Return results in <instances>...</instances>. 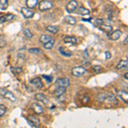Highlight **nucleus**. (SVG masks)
I'll use <instances>...</instances> for the list:
<instances>
[{
    "label": "nucleus",
    "mask_w": 128,
    "mask_h": 128,
    "mask_svg": "<svg viewBox=\"0 0 128 128\" xmlns=\"http://www.w3.org/2000/svg\"><path fill=\"white\" fill-rule=\"evenodd\" d=\"M52 37H50V35H46V34H44V35H42V36L40 37V42L42 43L43 44H45V43H47V42H49V41H50L51 40H52Z\"/></svg>",
    "instance_id": "5701e85b"
},
{
    "label": "nucleus",
    "mask_w": 128,
    "mask_h": 128,
    "mask_svg": "<svg viewBox=\"0 0 128 128\" xmlns=\"http://www.w3.org/2000/svg\"><path fill=\"white\" fill-rule=\"evenodd\" d=\"M105 57H106V60H108L112 57V55H111V53L109 51H106L105 52Z\"/></svg>",
    "instance_id": "f704fd0d"
},
{
    "label": "nucleus",
    "mask_w": 128,
    "mask_h": 128,
    "mask_svg": "<svg viewBox=\"0 0 128 128\" xmlns=\"http://www.w3.org/2000/svg\"><path fill=\"white\" fill-rule=\"evenodd\" d=\"M92 70H93L96 74H98L101 71V70H102V67L99 66V65H94L93 67H92Z\"/></svg>",
    "instance_id": "2f4dec72"
},
{
    "label": "nucleus",
    "mask_w": 128,
    "mask_h": 128,
    "mask_svg": "<svg viewBox=\"0 0 128 128\" xmlns=\"http://www.w3.org/2000/svg\"><path fill=\"white\" fill-rule=\"evenodd\" d=\"M7 44V41H6L4 35H0V48H4Z\"/></svg>",
    "instance_id": "bb28decb"
},
{
    "label": "nucleus",
    "mask_w": 128,
    "mask_h": 128,
    "mask_svg": "<svg viewBox=\"0 0 128 128\" xmlns=\"http://www.w3.org/2000/svg\"><path fill=\"white\" fill-rule=\"evenodd\" d=\"M28 122L32 127H38L40 126V120L35 115H29L28 117Z\"/></svg>",
    "instance_id": "39448f33"
},
{
    "label": "nucleus",
    "mask_w": 128,
    "mask_h": 128,
    "mask_svg": "<svg viewBox=\"0 0 128 128\" xmlns=\"http://www.w3.org/2000/svg\"><path fill=\"white\" fill-rule=\"evenodd\" d=\"M9 3H8V0H0V8L2 10H6L8 8Z\"/></svg>",
    "instance_id": "cd10ccee"
},
{
    "label": "nucleus",
    "mask_w": 128,
    "mask_h": 128,
    "mask_svg": "<svg viewBox=\"0 0 128 128\" xmlns=\"http://www.w3.org/2000/svg\"><path fill=\"white\" fill-rule=\"evenodd\" d=\"M46 31H47V32H51V34H57V32H58L59 28H57V26H48L46 28Z\"/></svg>",
    "instance_id": "b1692460"
},
{
    "label": "nucleus",
    "mask_w": 128,
    "mask_h": 128,
    "mask_svg": "<svg viewBox=\"0 0 128 128\" xmlns=\"http://www.w3.org/2000/svg\"><path fill=\"white\" fill-rule=\"evenodd\" d=\"M56 84L60 86H64V87H68L70 84V81L68 78H59L56 80Z\"/></svg>",
    "instance_id": "6e6552de"
},
{
    "label": "nucleus",
    "mask_w": 128,
    "mask_h": 128,
    "mask_svg": "<svg viewBox=\"0 0 128 128\" xmlns=\"http://www.w3.org/2000/svg\"><path fill=\"white\" fill-rule=\"evenodd\" d=\"M20 12H22V16H23L24 18H26V19H31V18H32L34 16V12L32 11L29 8L22 7V9H20Z\"/></svg>",
    "instance_id": "0eeeda50"
},
{
    "label": "nucleus",
    "mask_w": 128,
    "mask_h": 128,
    "mask_svg": "<svg viewBox=\"0 0 128 128\" xmlns=\"http://www.w3.org/2000/svg\"><path fill=\"white\" fill-rule=\"evenodd\" d=\"M63 42L65 44H77V38L72 36H66L63 38Z\"/></svg>",
    "instance_id": "4468645a"
},
{
    "label": "nucleus",
    "mask_w": 128,
    "mask_h": 128,
    "mask_svg": "<svg viewBox=\"0 0 128 128\" xmlns=\"http://www.w3.org/2000/svg\"><path fill=\"white\" fill-rule=\"evenodd\" d=\"M102 23H104V20H102V19H98V20H96V22H94V25L96 26H101Z\"/></svg>",
    "instance_id": "72a5a7b5"
},
{
    "label": "nucleus",
    "mask_w": 128,
    "mask_h": 128,
    "mask_svg": "<svg viewBox=\"0 0 128 128\" xmlns=\"http://www.w3.org/2000/svg\"><path fill=\"white\" fill-rule=\"evenodd\" d=\"M54 44H55V40L54 38H52L50 41H49V42L45 43V44H44V48L46 49V50H50L53 48V46H54Z\"/></svg>",
    "instance_id": "393cba45"
},
{
    "label": "nucleus",
    "mask_w": 128,
    "mask_h": 128,
    "mask_svg": "<svg viewBox=\"0 0 128 128\" xmlns=\"http://www.w3.org/2000/svg\"><path fill=\"white\" fill-rule=\"evenodd\" d=\"M0 96L2 98H5V99H8V100H10L11 102H15L16 100L15 95L13 94V92H10V90H7L6 88H4V87H1L0 88Z\"/></svg>",
    "instance_id": "f03ea898"
},
{
    "label": "nucleus",
    "mask_w": 128,
    "mask_h": 128,
    "mask_svg": "<svg viewBox=\"0 0 128 128\" xmlns=\"http://www.w3.org/2000/svg\"><path fill=\"white\" fill-rule=\"evenodd\" d=\"M10 70H11V72L13 73L14 74H19L22 72V68H14V67H11L10 68Z\"/></svg>",
    "instance_id": "c85d7f7f"
},
{
    "label": "nucleus",
    "mask_w": 128,
    "mask_h": 128,
    "mask_svg": "<svg viewBox=\"0 0 128 128\" xmlns=\"http://www.w3.org/2000/svg\"><path fill=\"white\" fill-rule=\"evenodd\" d=\"M53 7V3L49 0H44L41 1L38 4V9L40 11H46V10H50Z\"/></svg>",
    "instance_id": "7ed1b4c3"
},
{
    "label": "nucleus",
    "mask_w": 128,
    "mask_h": 128,
    "mask_svg": "<svg viewBox=\"0 0 128 128\" xmlns=\"http://www.w3.org/2000/svg\"><path fill=\"white\" fill-rule=\"evenodd\" d=\"M64 22H66L67 24L71 25V26H74V25L76 24V20H75V18L73 17V16H67L65 18H64Z\"/></svg>",
    "instance_id": "a211bd4d"
},
{
    "label": "nucleus",
    "mask_w": 128,
    "mask_h": 128,
    "mask_svg": "<svg viewBox=\"0 0 128 128\" xmlns=\"http://www.w3.org/2000/svg\"><path fill=\"white\" fill-rule=\"evenodd\" d=\"M98 100L99 102H106L114 105H116L118 104V101H117L116 98L111 93H100L98 96Z\"/></svg>",
    "instance_id": "f257e3e1"
},
{
    "label": "nucleus",
    "mask_w": 128,
    "mask_h": 128,
    "mask_svg": "<svg viewBox=\"0 0 128 128\" xmlns=\"http://www.w3.org/2000/svg\"><path fill=\"white\" fill-rule=\"evenodd\" d=\"M23 35H24L25 38H28V40H30V38H32V36H34L29 29H24L23 30Z\"/></svg>",
    "instance_id": "a878e982"
},
{
    "label": "nucleus",
    "mask_w": 128,
    "mask_h": 128,
    "mask_svg": "<svg viewBox=\"0 0 128 128\" xmlns=\"http://www.w3.org/2000/svg\"><path fill=\"white\" fill-rule=\"evenodd\" d=\"M15 18V16L13 14H7L3 16H0V25L6 22H10V20H13Z\"/></svg>",
    "instance_id": "ddd939ff"
},
{
    "label": "nucleus",
    "mask_w": 128,
    "mask_h": 128,
    "mask_svg": "<svg viewBox=\"0 0 128 128\" xmlns=\"http://www.w3.org/2000/svg\"><path fill=\"white\" fill-rule=\"evenodd\" d=\"M127 38H127V37H126V40H124V44H126V45L127 44V40H128Z\"/></svg>",
    "instance_id": "e433bc0d"
},
{
    "label": "nucleus",
    "mask_w": 128,
    "mask_h": 128,
    "mask_svg": "<svg viewBox=\"0 0 128 128\" xmlns=\"http://www.w3.org/2000/svg\"><path fill=\"white\" fill-rule=\"evenodd\" d=\"M65 92H66V87H64V86H58V87L56 89L54 93H55L56 96H57V98H60V96H62V95H64Z\"/></svg>",
    "instance_id": "2eb2a0df"
},
{
    "label": "nucleus",
    "mask_w": 128,
    "mask_h": 128,
    "mask_svg": "<svg viewBox=\"0 0 128 128\" xmlns=\"http://www.w3.org/2000/svg\"><path fill=\"white\" fill-rule=\"evenodd\" d=\"M119 96H120V98L122 99L126 104H127V102H128V94H127L126 90H120V92H119Z\"/></svg>",
    "instance_id": "aec40b11"
},
{
    "label": "nucleus",
    "mask_w": 128,
    "mask_h": 128,
    "mask_svg": "<svg viewBox=\"0 0 128 128\" xmlns=\"http://www.w3.org/2000/svg\"><path fill=\"white\" fill-rule=\"evenodd\" d=\"M59 52L61 53V55L64 56H67V57H69V56H72L71 51L64 49L63 47H60V48H59Z\"/></svg>",
    "instance_id": "4be33fe9"
},
{
    "label": "nucleus",
    "mask_w": 128,
    "mask_h": 128,
    "mask_svg": "<svg viewBox=\"0 0 128 128\" xmlns=\"http://www.w3.org/2000/svg\"><path fill=\"white\" fill-rule=\"evenodd\" d=\"M28 52L29 53H32V54H40L41 52H42V50H41L40 49L38 48H31L28 50Z\"/></svg>",
    "instance_id": "7c9ffc66"
},
{
    "label": "nucleus",
    "mask_w": 128,
    "mask_h": 128,
    "mask_svg": "<svg viewBox=\"0 0 128 128\" xmlns=\"http://www.w3.org/2000/svg\"><path fill=\"white\" fill-rule=\"evenodd\" d=\"M78 7V2L76 0H71L68 3L67 6H66V10L68 13H73L77 10Z\"/></svg>",
    "instance_id": "423d86ee"
},
{
    "label": "nucleus",
    "mask_w": 128,
    "mask_h": 128,
    "mask_svg": "<svg viewBox=\"0 0 128 128\" xmlns=\"http://www.w3.org/2000/svg\"><path fill=\"white\" fill-rule=\"evenodd\" d=\"M72 75L74 77H80L86 73V69L84 67H75L72 68Z\"/></svg>",
    "instance_id": "20e7f679"
},
{
    "label": "nucleus",
    "mask_w": 128,
    "mask_h": 128,
    "mask_svg": "<svg viewBox=\"0 0 128 128\" xmlns=\"http://www.w3.org/2000/svg\"><path fill=\"white\" fill-rule=\"evenodd\" d=\"M35 99L38 101H40V102H43L44 104H49V100L48 98H47V96L44 95L43 93H38L35 95Z\"/></svg>",
    "instance_id": "9b49d317"
},
{
    "label": "nucleus",
    "mask_w": 128,
    "mask_h": 128,
    "mask_svg": "<svg viewBox=\"0 0 128 128\" xmlns=\"http://www.w3.org/2000/svg\"><path fill=\"white\" fill-rule=\"evenodd\" d=\"M122 35V32L120 30H115L112 31V32H110V34H108V38L111 40H118Z\"/></svg>",
    "instance_id": "9d476101"
},
{
    "label": "nucleus",
    "mask_w": 128,
    "mask_h": 128,
    "mask_svg": "<svg viewBox=\"0 0 128 128\" xmlns=\"http://www.w3.org/2000/svg\"><path fill=\"white\" fill-rule=\"evenodd\" d=\"M6 111H7V108L5 105L0 104V117H3L5 114Z\"/></svg>",
    "instance_id": "c756f323"
},
{
    "label": "nucleus",
    "mask_w": 128,
    "mask_h": 128,
    "mask_svg": "<svg viewBox=\"0 0 128 128\" xmlns=\"http://www.w3.org/2000/svg\"><path fill=\"white\" fill-rule=\"evenodd\" d=\"M77 14L81 15V16H87L90 14V10H89L88 9H86V8L80 7L77 10Z\"/></svg>",
    "instance_id": "412c9836"
},
{
    "label": "nucleus",
    "mask_w": 128,
    "mask_h": 128,
    "mask_svg": "<svg viewBox=\"0 0 128 128\" xmlns=\"http://www.w3.org/2000/svg\"><path fill=\"white\" fill-rule=\"evenodd\" d=\"M124 78H125V79L126 80H128V73H126L125 74V75H124Z\"/></svg>",
    "instance_id": "c9c22d12"
},
{
    "label": "nucleus",
    "mask_w": 128,
    "mask_h": 128,
    "mask_svg": "<svg viewBox=\"0 0 128 128\" xmlns=\"http://www.w3.org/2000/svg\"><path fill=\"white\" fill-rule=\"evenodd\" d=\"M31 108H32V110H34V112L36 113L37 114H43V112H44L43 107L41 106L40 104H37V102L32 104V105H31Z\"/></svg>",
    "instance_id": "1a4fd4ad"
},
{
    "label": "nucleus",
    "mask_w": 128,
    "mask_h": 128,
    "mask_svg": "<svg viewBox=\"0 0 128 128\" xmlns=\"http://www.w3.org/2000/svg\"><path fill=\"white\" fill-rule=\"evenodd\" d=\"M99 28H100L101 30L102 31V32H107V34H110L111 32L113 31V28L111 26H109V25H105L102 23L101 26H98Z\"/></svg>",
    "instance_id": "f3484780"
},
{
    "label": "nucleus",
    "mask_w": 128,
    "mask_h": 128,
    "mask_svg": "<svg viewBox=\"0 0 128 128\" xmlns=\"http://www.w3.org/2000/svg\"><path fill=\"white\" fill-rule=\"evenodd\" d=\"M38 0H26V4L29 9H34L36 7V5H38Z\"/></svg>",
    "instance_id": "6ab92c4d"
},
{
    "label": "nucleus",
    "mask_w": 128,
    "mask_h": 128,
    "mask_svg": "<svg viewBox=\"0 0 128 128\" xmlns=\"http://www.w3.org/2000/svg\"><path fill=\"white\" fill-rule=\"evenodd\" d=\"M42 77L46 80L47 82H52V80H53V77L52 76H49V75H42Z\"/></svg>",
    "instance_id": "473e14b6"
},
{
    "label": "nucleus",
    "mask_w": 128,
    "mask_h": 128,
    "mask_svg": "<svg viewBox=\"0 0 128 128\" xmlns=\"http://www.w3.org/2000/svg\"><path fill=\"white\" fill-rule=\"evenodd\" d=\"M30 84H34L37 89H41V88H43V86H44L43 82H42V80H41L40 78H35V79L32 80L30 81Z\"/></svg>",
    "instance_id": "f8f14e48"
},
{
    "label": "nucleus",
    "mask_w": 128,
    "mask_h": 128,
    "mask_svg": "<svg viewBox=\"0 0 128 128\" xmlns=\"http://www.w3.org/2000/svg\"><path fill=\"white\" fill-rule=\"evenodd\" d=\"M127 65H128V62H127L126 58L125 60H120V61L119 62V63L117 64L116 68L118 70H120L123 68H127Z\"/></svg>",
    "instance_id": "dca6fc26"
}]
</instances>
